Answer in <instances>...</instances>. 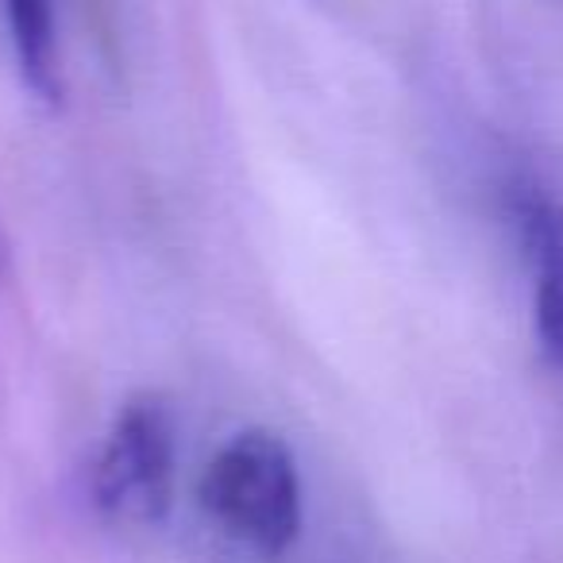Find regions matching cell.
Instances as JSON below:
<instances>
[{
  "label": "cell",
  "instance_id": "cell-1",
  "mask_svg": "<svg viewBox=\"0 0 563 563\" xmlns=\"http://www.w3.org/2000/svg\"><path fill=\"white\" fill-rule=\"evenodd\" d=\"M194 506L220 563H282L306 525V490L290 444L271 429L232 432L205 463Z\"/></svg>",
  "mask_w": 563,
  "mask_h": 563
},
{
  "label": "cell",
  "instance_id": "cell-2",
  "mask_svg": "<svg viewBox=\"0 0 563 563\" xmlns=\"http://www.w3.org/2000/svg\"><path fill=\"white\" fill-rule=\"evenodd\" d=\"M178 486V421L163 394L140 390L117 409L93 471L89 494L109 521L155 529L170 517Z\"/></svg>",
  "mask_w": 563,
  "mask_h": 563
},
{
  "label": "cell",
  "instance_id": "cell-3",
  "mask_svg": "<svg viewBox=\"0 0 563 563\" xmlns=\"http://www.w3.org/2000/svg\"><path fill=\"white\" fill-rule=\"evenodd\" d=\"M509 217L532 266V321L548 367L563 378V205L540 189H517Z\"/></svg>",
  "mask_w": 563,
  "mask_h": 563
},
{
  "label": "cell",
  "instance_id": "cell-4",
  "mask_svg": "<svg viewBox=\"0 0 563 563\" xmlns=\"http://www.w3.org/2000/svg\"><path fill=\"white\" fill-rule=\"evenodd\" d=\"M9 24L12 55L24 89L47 109L63 104V58H58L55 4L51 0H0Z\"/></svg>",
  "mask_w": 563,
  "mask_h": 563
},
{
  "label": "cell",
  "instance_id": "cell-5",
  "mask_svg": "<svg viewBox=\"0 0 563 563\" xmlns=\"http://www.w3.org/2000/svg\"><path fill=\"white\" fill-rule=\"evenodd\" d=\"M0 263H4V247H0Z\"/></svg>",
  "mask_w": 563,
  "mask_h": 563
}]
</instances>
